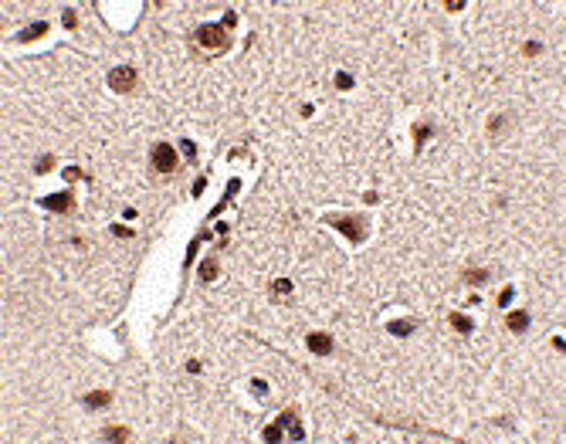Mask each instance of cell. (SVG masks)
Listing matches in <instances>:
<instances>
[{
    "label": "cell",
    "mask_w": 566,
    "mask_h": 444,
    "mask_svg": "<svg viewBox=\"0 0 566 444\" xmlns=\"http://www.w3.org/2000/svg\"><path fill=\"white\" fill-rule=\"evenodd\" d=\"M197 48L204 51V55H221L231 48V34H227L224 24H204V27H197V34H193Z\"/></svg>",
    "instance_id": "6da1fadb"
},
{
    "label": "cell",
    "mask_w": 566,
    "mask_h": 444,
    "mask_svg": "<svg viewBox=\"0 0 566 444\" xmlns=\"http://www.w3.org/2000/svg\"><path fill=\"white\" fill-rule=\"evenodd\" d=\"M285 434H288L292 441H306V427L298 424V414H295V410L278 414V421L265 427V441H282Z\"/></svg>",
    "instance_id": "7a4b0ae2"
},
{
    "label": "cell",
    "mask_w": 566,
    "mask_h": 444,
    "mask_svg": "<svg viewBox=\"0 0 566 444\" xmlns=\"http://www.w3.org/2000/svg\"><path fill=\"white\" fill-rule=\"evenodd\" d=\"M109 88L119 92V95H129V92L139 88V75L136 68H129V65H122V68H112L109 71Z\"/></svg>",
    "instance_id": "3957f363"
},
{
    "label": "cell",
    "mask_w": 566,
    "mask_h": 444,
    "mask_svg": "<svg viewBox=\"0 0 566 444\" xmlns=\"http://www.w3.org/2000/svg\"><path fill=\"white\" fill-rule=\"evenodd\" d=\"M153 170H159V173L177 170V149H173L170 143H156V146H153Z\"/></svg>",
    "instance_id": "277c9868"
},
{
    "label": "cell",
    "mask_w": 566,
    "mask_h": 444,
    "mask_svg": "<svg viewBox=\"0 0 566 444\" xmlns=\"http://www.w3.org/2000/svg\"><path fill=\"white\" fill-rule=\"evenodd\" d=\"M329 224L336 231H342L353 244H360V241L366 238V228H363V220H356V217H329Z\"/></svg>",
    "instance_id": "5b68a950"
},
{
    "label": "cell",
    "mask_w": 566,
    "mask_h": 444,
    "mask_svg": "<svg viewBox=\"0 0 566 444\" xmlns=\"http://www.w3.org/2000/svg\"><path fill=\"white\" fill-rule=\"evenodd\" d=\"M41 207H45V210H58V214H65V210L75 207V197H71V190H68V194H48V197H41Z\"/></svg>",
    "instance_id": "8992f818"
},
{
    "label": "cell",
    "mask_w": 566,
    "mask_h": 444,
    "mask_svg": "<svg viewBox=\"0 0 566 444\" xmlns=\"http://www.w3.org/2000/svg\"><path fill=\"white\" fill-rule=\"evenodd\" d=\"M306 346L316 356H329V353H332V336H329V332H309Z\"/></svg>",
    "instance_id": "52a82bcc"
},
{
    "label": "cell",
    "mask_w": 566,
    "mask_h": 444,
    "mask_svg": "<svg viewBox=\"0 0 566 444\" xmlns=\"http://www.w3.org/2000/svg\"><path fill=\"white\" fill-rule=\"evenodd\" d=\"M45 34H48V24L37 21V24H27L21 34H17V41H37V37H45Z\"/></svg>",
    "instance_id": "ba28073f"
},
{
    "label": "cell",
    "mask_w": 566,
    "mask_h": 444,
    "mask_svg": "<svg viewBox=\"0 0 566 444\" xmlns=\"http://www.w3.org/2000/svg\"><path fill=\"white\" fill-rule=\"evenodd\" d=\"M505 326H509L512 332H522V329H529V312H509V319H505Z\"/></svg>",
    "instance_id": "9c48e42d"
},
{
    "label": "cell",
    "mask_w": 566,
    "mask_h": 444,
    "mask_svg": "<svg viewBox=\"0 0 566 444\" xmlns=\"http://www.w3.org/2000/svg\"><path fill=\"white\" fill-rule=\"evenodd\" d=\"M105 404H112V390H99V393H89L85 397V407H105Z\"/></svg>",
    "instance_id": "30bf717a"
},
{
    "label": "cell",
    "mask_w": 566,
    "mask_h": 444,
    "mask_svg": "<svg viewBox=\"0 0 566 444\" xmlns=\"http://www.w3.org/2000/svg\"><path fill=\"white\" fill-rule=\"evenodd\" d=\"M217 272H221V264H217V258H207L204 264H200V282H214Z\"/></svg>",
    "instance_id": "8fae6325"
},
{
    "label": "cell",
    "mask_w": 566,
    "mask_h": 444,
    "mask_svg": "<svg viewBox=\"0 0 566 444\" xmlns=\"http://www.w3.org/2000/svg\"><path fill=\"white\" fill-rule=\"evenodd\" d=\"M451 326L458 332H475V322L468 319V316H461V312H451Z\"/></svg>",
    "instance_id": "7c38bea8"
},
{
    "label": "cell",
    "mask_w": 566,
    "mask_h": 444,
    "mask_svg": "<svg viewBox=\"0 0 566 444\" xmlns=\"http://www.w3.org/2000/svg\"><path fill=\"white\" fill-rule=\"evenodd\" d=\"M102 437H112V441H125L129 437V427H119V424H112V427H105Z\"/></svg>",
    "instance_id": "4fadbf2b"
},
{
    "label": "cell",
    "mask_w": 566,
    "mask_h": 444,
    "mask_svg": "<svg viewBox=\"0 0 566 444\" xmlns=\"http://www.w3.org/2000/svg\"><path fill=\"white\" fill-rule=\"evenodd\" d=\"M410 329H414V322H410V319L390 322V332H394V336H410Z\"/></svg>",
    "instance_id": "5bb4252c"
},
{
    "label": "cell",
    "mask_w": 566,
    "mask_h": 444,
    "mask_svg": "<svg viewBox=\"0 0 566 444\" xmlns=\"http://www.w3.org/2000/svg\"><path fill=\"white\" fill-rule=\"evenodd\" d=\"M464 282H471V285H482V282H488V272H485V268H475V272H464Z\"/></svg>",
    "instance_id": "9a60e30c"
},
{
    "label": "cell",
    "mask_w": 566,
    "mask_h": 444,
    "mask_svg": "<svg viewBox=\"0 0 566 444\" xmlns=\"http://www.w3.org/2000/svg\"><path fill=\"white\" fill-rule=\"evenodd\" d=\"M51 166H55V156H51V153H48V156H37V160H34V170H37V173H48Z\"/></svg>",
    "instance_id": "2e32d148"
},
{
    "label": "cell",
    "mask_w": 566,
    "mask_h": 444,
    "mask_svg": "<svg viewBox=\"0 0 566 444\" xmlns=\"http://www.w3.org/2000/svg\"><path fill=\"white\" fill-rule=\"evenodd\" d=\"M430 132H434L430 125H414V139H417V146L424 143V139H430Z\"/></svg>",
    "instance_id": "e0dca14e"
},
{
    "label": "cell",
    "mask_w": 566,
    "mask_h": 444,
    "mask_svg": "<svg viewBox=\"0 0 566 444\" xmlns=\"http://www.w3.org/2000/svg\"><path fill=\"white\" fill-rule=\"evenodd\" d=\"M275 292H278V295H288V292H292V282H288V278H278V282H275Z\"/></svg>",
    "instance_id": "ac0fdd59"
},
{
    "label": "cell",
    "mask_w": 566,
    "mask_h": 444,
    "mask_svg": "<svg viewBox=\"0 0 566 444\" xmlns=\"http://www.w3.org/2000/svg\"><path fill=\"white\" fill-rule=\"evenodd\" d=\"M336 85H339V88H353V75L339 71V75H336Z\"/></svg>",
    "instance_id": "d6986e66"
},
{
    "label": "cell",
    "mask_w": 566,
    "mask_h": 444,
    "mask_svg": "<svg viewBox=\"0 0 566 444\" xmlns=\"http://www.w3.org/2000/svg\"><path fill=\"white\" fill-rule=\"evenodd\" d=\"M543 51V45L539 41H526V48H522V55H539Z\"/></svg>",
    "instance_id": "ffe728a7"
},
{
    "label": "cell",
    "mask_w": 566,
    "mask_h": 444,
    "mask_svg": "<svg viewBox=\"0 0 566 444\" xmlns=\"http://www.w3.org/2000/svg\"><path fill=\"white\" fill-rule=\"evenodd\" d=\"M183 156H187V160H197V146H193L190 139H183Z\"/></svg>",
    "instance_id": "44dd1931"
},
{
    "label": "cell",
    "mask_w": 566,
    "mask_h": 444,
    "mask_svg": "<svg viewBox=\"0 0 566 444\" xmlns=\"http://www.w3.org/2000/svg\"><path fill=\"white\" fill-rule=\"evenodd\" d=\"M251 390H254L258 397H265V393H268V383H265V380H251Z\"/></svg>",
    "instance_id": "7402d4cb"
},
{
    "label": "cell",
    "mask_w": 566,
    "mask_h": 444,
    "mask_svg": "<svg viewBox=\"0 0 566 444\" xmlns=\"http://www.w3.org/2000/svg\"><path fill=\"white\" fill-rule=\"evenodd\" d=\"M512 298H515V288H505V292H502V295H498V305H509Z\"/></svg>",
    "instance_id": "603a6c76"
},
{
    "label": "cell",
    "mask_w": 566,
    "mask_h": 444,
    "mask_svg": "<svg viewBox=\"0 0 566 444\" xmlns=\"http://www.w3.org/2000/svg\"><path fill=\"white\" fill-rule=\"evenodd\" d=\"M78 176H85L81 166H68V170H65V180H78Z\"/></svg>",
    "instance_id": "cb8c5ba5"
},
{
    "label": "cell",
    "mask_w": 566,
    "mask_h": 444,
    "mask_svg": "<svg viewBox=\"0 0 566 444\" xmlns=\"http://www.w3.org/2000/svg\"><path fill=\"white\" fill-rule=\"evenodd\" d=\"M234 24H238V14H234V11H227V14H224V27H227V31H231Z\"/></svg>",
    "instance_id": "d4e9b609"
},
{
    "label": "cell",
    "mask_w": 566,
    "mask_h": 444,
    "mask_svg": "<svg viewBox=\"0 0 566 444\" xmlns=\"http://www.w3.org/2000/svg\"><path fill=\"white\" fill-rule=\"evenodd\" d=\"M78 24V17H75V11H65V27H75Z\"/></svg>",
    "instance_id": "484cf974"
},
{
    "label": "cell",
    "mask_w": 566,
    "mask_h": 444,
    "mask_svg": "<svg viewBox=\"0 0 566 444\" xmlns=\"http://www.w3.org/2000/svg\"><path fill=\"white\" fill-rule=\"evenodd\" d=\"M204 187H207V180H204V176H197V180H193V194H204Z\"/></svg>",
    "instance_id": "4316f807"
}]
</instances>
